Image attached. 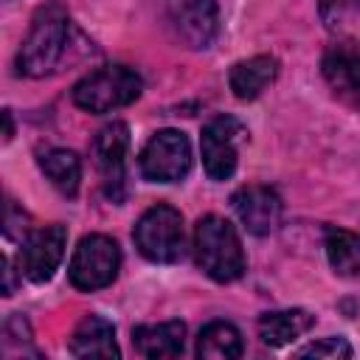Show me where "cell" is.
<instances>
[{"label": "cell", "mask_w": 360, "mask_h": 360, "mask_svg": "<svg viewBox=\"0 0 360 360\" xmlns=\"http://www.w3.org/2000/svg\"><path fill=\"white\" fill-rule=\"evenodd\" d=\"M73 37H76V28L68 17V8L59 0L45 3L34 14L28 37L17 53V70L31 79H42L62 70L65 62L76 59L70 56Z\"/></svg>", "instance_id": "6da1fadb"}, {"label": "cell", "mask_w": 360, "mask_h": 360, "mask_svg": "<svg viewBox=\"0 0 360 360\" xmlns=\"http://www.w3.org/2000/svg\"><path fill=\"white\" fill-rule=\"evenodd\" d=\"M194 259L197 267L219 284L236 281L245 273V250L236 228L214 214L194 225Z\"/></svg>", "instance_id": "7a4b0ae2"}, {"label": "cell", "mask_w": 360, "mask_h": 360, "mask_svg": "<svg viewBox=\"0 0 360 360\" xmlns=\"http://www.w3.org/2000/svg\"><path fill=\"white\" fill-rule=\"evenodd\" d=\"M141 96V76L127 65H104L73 84V104L84 112H112Z\"/></svg>", "instance_id": "3957f363"}, {"label": "cell", "mask_w": 360, "mask_h": 360, "mask_svg": "<svg viewBox=\"0 0 360 360\" xmlns=\"http://www.w3.org/2000/svg\"><path fill=\"white\" fill-rule=\"evenodd\" d=\"M132 239L143 259L155 264H174L186 256L183 214L166 202H158L149 211H143L132 231Z\"/></svg>", "instance_id": "277c9868"}, {"label": "cell", "mask_w": 360, "mask_h": 360, "mask_svg": "<svg viewBox=\"0 0 360 360\" xmlns=\"http://www.w3.org/2000/svg\"><path fill=\"white\" fill-rule=\"evenodd\" d=\"M118 267H121V250L115 239L104 233H90L76 245L68 267V278L76 290L93 292V290L110 287L118 276Z\"/></svg>", "instance_id": "5b68a950"}, {"label": "cell", "mask_w": 360, "mask_h": 360, "mask_svg": "<svg viewBox=\"0 0 360 360\" xmlns=\"http://www.w3.org/2000/svg\"><path fill=\"white\" fill-rule=\"evenodd\" d=\"M138 169L149 183H177L191 172V143L180 129L155 132L141 149Z\"/></svg>", "instance_id": "8992f818"}, {"label": "cell", "mask_w": 360, "mask_h": 360, "mask_svg": "<svg viewBox=\"0 0 360 360\" xmlns=\"http://www.w3.org/2000/svg\"><path fill=\"white\" fill-rule=\"evenodd\" d=\"M127 152H129V127L124 121H112L96 132L93 158L101 174V188L112 202H124L127 197Z\"/></svg>", "instance_id": "52a82bcc"}, {"label": "cell", "mask_w": 360, "mask_h": 360, "mask_svg": "<svg viewBox=\"0 0 360 360\" xmlns=\"http://www.w3.org/2000/svg\"><path fill=\"white\" fill-rule=\"evenodd\" d=\"M245 127L233 115H217L202 127L200 152L202 169L211 180H231L239 160V141L245 138Z\"/></svg>", "instance_id": "ba28073f"}, {"label": "cell", "mask_w": 360, "mask_h": 360, "mask_svg": "<svg viewBox=\"0 0 360 360\" xmlns=\"http://www.w3.org/2000/svg\"><path fill=\"white\" fill-rule=\"evenodd\" d=\"M65 245H68V228L65 225H45V228L28 231V236L22 239L20 256H17L20 276H25L34 284L51 281L56 267L62 264Z\"/></svg>", "instance_id": "9c48e42d"}, {"label": "cell", "mask_w": 360, "mask_h": 360, "mask_svg": "<svg viewBox=\"0 0 360 360\" xmlns=\"http://www.w3.org/2000/svg\"><path fill=\"white\" fill-rule=\"evenodd\" d=\"M166 8L177 37L188 48L205 51L214 45L219 34V8L214 0H166Z\"/></svg>", "instance_id": "30bf717a"}, {"label": "cell", "mask_w": 360, "mask_h": 360, "mask_svg": "<svg viewBox=\"0 0 360 360\" xmlns=\"http://www.w3.org/2000/svg\"><path fill=\"white\" fill-rule=\"evenodd\" d=\"M231 205L239 217V222L253 233V236H267L278 228L281 222V197L276 194V188L270 186H259V183H250V186H242L233 191L231 197Z\"/></svg>", "instance_id": "8fae6325"}, {"label": "cell", "mask_w": 360, "mask_h": 360, "mask_svg": "<svg viewBox=\"0 0 360 360\" xmlns=\"http://www.w3.org/2000/svg\"><path fill=\"white\" fill-rule=\"evenodd\" d=\"M132 346L138 354L149 360H169L180 357L186 346V323L166 321V323H141L132 329Z\"/></svg>", "instance_id": "7c38bea8"}, {"label": "cell", "mask_w": 360, "mask_h": 360, "mask_svg": "<svg viewBox=\"0 0 360 360\" xmlns=\"http://www.w3.org/2000/svg\"><path fill=\"white\" fill-rule=\"evenodd\" d=\"M73 357H121L115 326L101 315H84L68 343Z\"/></svg>", "instance_id": "4fadbf2b"}, {"label": "cell", "mask_w": 360, "mask_h": 360, "mask_svg": "<svg viewBox=\"0 0 360 360\" xmlns=\"http://www.w3.org/2000/svg\"><path fill=\"white\" fill-rule=\"evenodd\" d=\"M323 79L343 98H360V51L352 45H335L321 59Z\"/></svg>", "instance_id": "5bb4252c"}, {"label": "cell", "mask_w": 360, "mask_h": 360, "mask_svg": "<svg viewBox=\"0 0 360 360\" xmlns=\"http://www.w3.org/2000/svg\"><path fill=\"white\" fill-rule=\"evenodd\" d=\"M276 73H278V62L267 53H259V56L236 62L228 73V84H231L236 98L250 101L267 90V84L276 79Z\"/></svg>", "instance_id": "9a60e30c"}, {"label": "cell", "mask_w": 360, "mask_h": 360, "mask_svg": "<svg viewBox=\"0 0 360 360\" xmlns=\"http://www.w3.org/2000/svg\"><path fill=\"white\" fill-rule=\"evenodd\" d=\"M315 323V318L307 309H281V312H264L259 318V338L264 346H287L292 340H298L304 332H309Z\"/></svg>", "instance_id": "2e32d148"}, {"label": "cell", "mask_w": 360, "mask_h": 360, "mask_svg": "<svg viewBox=\"0 0 360 360\" xmlns=\"http://www.w3.org/2000/svg\"><path fill=\"white\" fill-rule=\"evenodd\" d=\"M242 335L228 321H211L197 335V357L202 360H236L242 357Z\"/></svg>", "instance_id": "e0dca14e"}, {"label": "cell", "mask_w": 360, "mask_h": 360, "mask_svg": "<svg viewBox=\"0 0 360 360\" xmlns=\"http://www.w3.org/2000/svg\"><path fill=\"white\" fill-rule=\"evenodd\" d=\"M39 169L65 197H76L82 180V160L70 149H45L39 155Z\"/></svg>", "instance_id": "ac0fdd59"}, {"label": "cell", "mask_w": 360, "mask_h": 360, "mask_svg": "<svg viewBox=\"0 0 360 360\" xmlns=\"http://www.w3.org/2000/svg\"><path fill=\"white\" fill-rule=\"evenodd\" d=\"M326 259L343 278H360V233L343 228H326Z\"/></svg>", "instance_id": "d6986e66"}, {"label": "cell", "mask_w": 360, "mask_h": 360, "mask_svg": "<svg viewBox=\"0 0 360 360\" xmlns=\"http://www.w3.org/2000/svg\"><path fill=\"white\" fill-rule=\"evenodd\" d=\"M295 357H315V360H349L352 346L346 338H321L309 346H301Z\"/></svg>", "instance_id": "ffe728a7"}, {"label": "cell", "mask_w": 360, "mask_h": 360, "mask_svg": "<svg viewBox=\"0 0 360 360\" xmlns=\"http://www.w3.org/2000/svg\"><path fill=\"white\" fill-rule=\"evenodd\" d=\"M357 6L354 0H321L318 3V11H321V20L326 22V28H335L346 20V11Z\"/></svg>", "instance_id": "44dd1931"}, {"label": "cell", "mask_w": 360, "mask_h": 360, "mask_svg": "<svg viewBox=\"0 0 360 360\" xmlns=\"http://www.w3.org/2000/svg\"><path fill=\"white\" fill-rule=\"evenodd\" d=\"M14 264H11V259L6 256L3 259V295H14Z\"/></svg>", "instance_id": "7402d4cb"}, {"label": "cell", "mask_w": 360, "mask_h": 360, "mask_svg": "<svg viewBox=\"0 0 360 360\" xmlns=\"http://www.w3.org/2000/svg\"><path fill=\"white\" fill-rule=\"evenodd\" d=\"M3 141H11L14 138V121H11V110H3Z\"/></svg>", "instance_id": "603a6c76"}, {"label": "cell", "mask_w": 360, "mask_h": 360, "mask_svg": "<svg viewBox=\"0 0 360 360\" xmlns=\"http://www.w3.org/2000/svg\"><path fill=\"white\" fill-rule=\"evenodd\" d=\"M354 3H357V8H360V0H354Z\"/></svg>", "instance_id": "cb8c5ba5"}]
</instances>
